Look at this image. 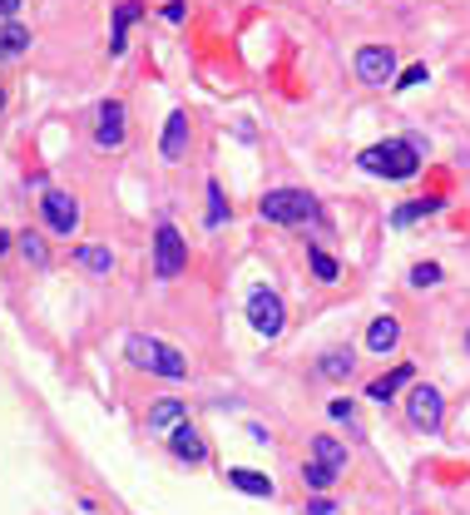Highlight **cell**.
<instances>
[{"label": "cell", "mask_w": 470, "mask_h": 515, "mask_svg": "<svg viewBox=\"0 0 470 515\" xmlns=\"http://www.w3.org/2000/svg\"><path fill=\"white\" fill-rule=\"evenodd\" d=\"M124 362L139 367V372H149V376H164V382H183V376H189V357H183L179 347L149 337V333L129 337V342H124Z\"/></svg>", "instance_id": "obj_1"}, {"label": "cell", "mask_w": 470, "mask_h": 515, "mask_svg": "<svg viewBox=\"0 0 470 515\" xmlns=\"http://www.w3.org/2000/svg\"><path fill=\"white\" fill-rule=\"evenodd\" d=\"M362 164L372 179H411L421 169V139H386V144H372L362 149Z\"/></svg>", "instance_id": "obj_2"}, {"label": "cell", "mask_w": 470, "mask_h": 515, "mask_svg": "<svg viewBox=\"0 0 470 515\" xmlns=\"http://www.w3.org/2000/svg\"><path fill=\"white\" fill-rule=\"evenodd\" d=\"M257 214H263L267 224H298V228L322 224V208H317V198H312L307 189H267L263 204H257Z\"/></svg>", "instance_id": "obj_3"}, {"label": "cell", "mask_w": 470, "mask_h": 515, "mask_svg": "<svg viewBox=\"0 0 470 515\" xmlns=\"http://www.w3.org/2000/svg\"><path fill=\"white\" fill-rule=\"evenodd\" d=\"M183 268H189V243L169 218H159V228H154V278L173 283Z\"/></svg>", "instance_id": "obj_4"}, {"label": "cell", "mask_w": 470, "mask_h": 515, "mask_svg": "<svg viewBox=\"0 0 470 515\" xmlns=\"http://www.w3.org/2000/svg\"><path fill=\"white\" fill-rule=\"evenodd\" d=\"M248 322H253L257 337H278L288 327V308H282V298L273 288H253L248 292Z\"/></svg>", "instance_id": "obj_5"}, {"label": "cell", "mask_w": 470, "mask_h": 515, "mask_svg": "<svg viewBox=\"0 0 470 515\" xmlns=\"http://www.w3.org/2000/svg\"><path fill=\"white\" fill-rule=\"evenodd\" d=\"M357 80L372 89L396 85V50L391 45H362V50H357Z\"/></svg>", "instance_id": "obj_6"}, {"label": "cell", "mask_w": 470, "mask_h": 515, "mask_svg": "<svg viewBox=\"0 0 470 515\" xmlns=\"http://www.w3.org/2000/svg\"><path fill=\"white\" fill-rule=\"evenodd\" d=\"M40 214H45V228H50L55 238H70L80 228V198L75 193H60V189H45Z\"/></svg>", "instance_id": "obj_7"}, {"label": "cell", "mask_w": 470, "mask_h": 515, "mask_svg": "<svg viewBox=\"0 0 470 515\" xmlns=\"http://www.w3.org/2000/svg\"><path fill=\"white\" fill-rule=\"evenodd\" d=\"M441 411L446 407H441V392L431 382H416L407 392V421L416 431H441Z\"/></svg>", "instance_id": "obj_8"}, {"label": "cell", "mask_w": 470, "mask_h": 515, "mask_svg": "<svg viewBox=\"0 0 470 515\" xmlns=\"http://www.w3.org/2000/svg\"><path fill=\"white\" fill-rule=\"evenodd\" d=\"M95 144L99 149H119V144H124V105H119V99H105V105H99Z\"/></svg>", "instance_id": "obj_9"}, {"label": "cell", "mask_w": 470, "mask_h": 515, "mask_svg": "<svg viewBox=\"0 0 470 515\" xmlns=\"http://www.w3.org/2000/svg\"><path fill=\"white\" fill-rule=\"evenodd\" d=\"M169 451L179 456V461H189V466H204L208 461V446H204V436L189 426V421H179V426L169 431Z\"/></svg>", "instance_id": "obj_10"}, {"label": "cell", "mask_w": 470, "mask_h": 515, "mask_svg": "<svg viewBox=\"0 0 470 515\" xmlns=\"http://www.w3.org/2000/svg\"><path fill=\"white\" fill-rule=\"evenodd\" d=\"M223 481L233 485V491L253 495V501H273V476H267V471H253V466H228Z\"/></svg>", "instance_id": "obj_11"}, {"label": "cell", "mask_w": 470, "mask_h": 515, "mask_svg": "<svg viewBox=\"0 0 470 515\" xmlns=\"http://www.w3.org/2000/svg\"><path fill=\"white\" fill-rule=\"evenodd\" d=\"M159 154H164L169 164H179L183 154H189V114H183V109H173V114H169V124H164Z\"/></svg>", "instance_id": "obj_12"}, {"label": "cell", "mask_w": 470, "mask_h": 515, "mask_svg": "<svg viewBox=\"0 0 470 515\" xmlns=\"http://www.w3.org/2000/svg\"><path fill=\"white\" fill-rule=\"evenodd\" d=\"M441 208H446V198H441V193H431V198H411V204H401L391 214V228H411V224H421V218H436Z\"/></svg>", "instance_id": "obj_13"}, {"label": "cell", "mask_w": 470, "mask_h": 515, "mask_svg": "<svg viewBox=\"0 0 470 515\" xmlns=\"http://www.w3.org/2000/svg\"><path fill=\"white\" fill-rule=\"evenodd\" d=\"M411 376H416V367H411V362H401V367H396V372H386V376H372V382H366V397H372V401H391L396 392H401V386L411 382Z\"/></svg>", "instance_id": "obj_14"}, {"label": "cell", "mask_w": 470, "mask_h": 515, "mask_svg": "<svg viewBox=\"0 0 470 515\" xmlns=\"http://www.w3.org/2000/svg\"><path fill=\"white\" fill-rule=\"evenodd\" d=\"M396 342H401V322H396L391 312H382V317H376L372 327H366V347H372L376 357H386Z\"/></svg>", "instance_id": "obj_15"}, {"label": "cell", "mask_w": 470, "mask_h": 515, "mask_svg": "<svg viewBox=\"0 0 470 515\" xmlns=\"http://www.w3.org/2000/svg\"><path fill=\"white\" fill-rule=\"evenodd\" d=\"M312 461L332 466V471L342 476V471H347V446H342L337 436H327V431H322V436H312Z\"/></svg>", "instance_id": "obj_16"}, {"label": "cell", "mask_w": 470, "mask_h": 515, "mask_svg": "<svg viewBox=\"0 0 470 515\" xmlns=\"http://www.w3.org/2000/svg\"><path fill=\"white\" fill-rule=\"evenodd\" d=\"M25 45H30V30H25L21 21H5L0 25V64H11L25 55Z\"/></svg>", "instance_id": "obj_17"}, {"label": "cell", "mask_w": 470, "mask_h": 515, "mask_svg": "<svg viewBox=\"0 0 470 515\" xmlns=\"http://www.w3.org/2000/svg\"><path fill=\"white\" fill-rule=\"evenodd\" d=\"M75 263H80L85 273H95V278H105V273L114 268V253H109L105 243H80V248H75Z\"/></svg>", "instance_id": "obj_18"}, {"label": "cell", "mask_w": 470, "mask_h": 515, "mask_svg": "<svg viewBox=\"0 0 470 515\" xmlns=\"http://www.w3.org/2000/svg\"><path fill=\"white\" fill-rule=\"evenodd\" d=\"M179 421H189V407H183V401H154L149 407V431H173L179 426Z\"/></svg>", "instance_id": "obj_19"}, {"label": "cell", "mask_w": 470, "mask_h": 515, "mask_svg": "<svg viewBox=\"0 0 470 515\" xmlns=\"http://www.w3.org/2000/svg\"><path fill=\"white\" fill-rule=\"evenodd\" d=\"M139 21V0H124L114 11V35H109V55H124V30Z\"/></svg>", "instance_id": "obj_20"}, {"label": "cell", "mask_w": 470, "mask_h": 515, "mask_svg": "<svg viewBox=\"0 0 470 515\" xmlns=\"http://www.w3.org/2000/svg\"><path fill=\"white\" fill-rule=\"evenodd\" d=\"M15 243H21V253H25V263H30V268H40V273L50 268V248H45L40 233H21Z\"/></svg>", "instance_id": "obj_21"}, {"label": "cell", "mask_w": 470, "mask_h": 515, "mask_svg": "<svg viewBox=\"0 0 470 515\" xmlns=\"http://www.w3.org/2000/svg\"><path fill=\"white\" fill-rule=\"evenodd\" d=\"M317 372L327 376V382H342V376H352V352H322Z\"/></svg>", "instance_id": "obj_22"}, {"label": "cell", "mask_w": 470, "mask_h": 515, "mask_svg": "<svg viewBox=\"0 0 470 515\" xmlns=\"http://www.w3.org/2000/svg\"><path fill=\"white\" fill-rule=\"evenodd\" d=\"M307 263H312V273H317V283H337V273H342V268H337V258L322 253L317 243L307 248Z\"/></svg>", "instance_id": "obj_23"}, {"label": "cell", "mask_w": 470, "mask_h": 515, "mask_svg": "<svg viewBox=\"0 0 470 515\" xmlns=\"http://www.w3.org/2000/svg\"><path fill=\"white\" fill-rule=\"evenodd\" d=\"M302 481H307L312 491H332L337 471H332V466H322V461H307V466H302Z\"/></svg>", "instance_id": "obj_24"}, {"label": "cell", "mask_w": 470, "mask_h": 515, "mask_svg": "<svg viewBox=\"0 0 470 515\" xmlns=\"http://www.w3.org/2000/svg\"><path fill=\"white\" fill-rule=\"evenodd\" d=\"M441 283V263H416L411 268V288H436Z\"/></svg>", "instance_id": "obj_25"}, {"label": "cell", "mask_w": 470, "mask_h": 515, "mask_svg": "<svg viewBox=\"0 0 470 515\" xmlns=\"http://www.w3.org/2000/svg\"><path fill=\"white\" fill-rule=\"evenodd\" d=\"M223 224V189L218 183H208V228Z\"/></svg>", "instance_id": "obj_26"}, {"label": "cell", "mask_w": 470, "mask_h": 515, "mask_svg": "<svg viewBox=\"0 0 470 515\" xmlns=\"http://www.w3.org/2000/svg\"><path fill=\"white\" fill-rule=\"evenodd\" d=\"M421 80H426V64H411V70H401V75H396L391 89H411V85H421Z\"/></svg>", "instance_id": "obj_27"}, {"label": "cell", "mask_w": 470, "mask_h": 515, "mask_svg": "<svg viewBox=\"0 0 470 515\" xmlns=\"http://www.w3.org/2000/svg\"><path fill=\"white\" fill-rule=\"evenodd\" d=\"M332 421H347V426H352V417H357V407H352V397H337V401H332Z\"/></svg>", "instance_id": "obj_28"}, {"label": "cell", "mask_w": 470, "mask_h": 515, "mask_svg": "<svg viewBox=\"0 0 470 515\" xmlns=\"http://www.w3.org/2000/svg\"><path fill=\"white\" fill-rule=\"evenodd\" d=\"M164 21H169V25L183 21V0H169V5H164Z\"/></svg>", "instance_id": "obj_29"}, {"label": "cell", "mask_w": 470, "mask_h": 515, "mask_svg": "<svg viewBox=\"0 0 470 515\" xmlns=\"http://www.w3.org/2000/svg\"><path fill=\"white\" fill-rule=\"evenodd\" d=\"M307 515H337V505H332V501H312Z\"/></svg>", "instance_id": "obj_30"}, {"label": "cell", "mask_w": 470, "mask_h": 515, "mask_svg": "<svg viewBox=\"0 0 470 515\" xmlns=\"http://www.w3.org/2000/svg\"><path fill=\"white\" fill-rule=\"evenodd\" d=\"M15 11H21V0H0V21H15Z\"/></svg>", "instance_id": "obj_31"}, {"label": "cell", "mask_w": 470, "mask_h": 515, "mask_svg": "<svg viewBox=\"0 0 470 515\" xmlns=\"http://www.w3.org/2000/svg\"><path fill=\"white\" fill-rule=\"evenodd\" d=\"M5 248H11V233H5V228H0V253H5Z\"/></svg>", "instance_id": "obj_32"}, {"label": "cell", "mask_w": 470, "mask_h": 515, "mask_svg": "<svg viewBox=\"0 0 470 515\" xmlns=\"http://www.w3.org/2000/svg\"><path fill=\"white\" fill-rule=\"evenodd\" d=\"M0 109H5V89H0Z\"/></svg>", "instance_id": "obj_33"}, {"label": "cell", "mask_w": 470, "mask_h": 515, "mask_svg": "<svg viewBox=\"0 0 470 515\" xmlns=\"http://www.w3.org/2000/svg\"><path fill=\"white\" fill-rule=\"evenodd\" d=\"M466 352H470V333H466Z\"/></svg>", "instance_id": "obj_34"}]
</instances>
